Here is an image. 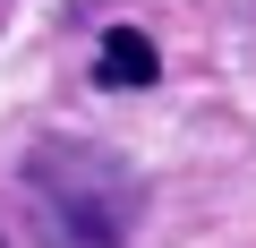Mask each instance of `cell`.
Masks as SVG:
<instances>
[{"label": "cell", "mask_w": 256, "mask_h": 248, "mask_svg": "<svg viewBox=\"0 0 256 248\" xmlns=\"http://www.w3.org/2000/svg\"><path fill=\"white\" fill-rule=\"evenodd\" d=\"M26 205L43 248H128L137 231V171L94 146H52L26 163Z\"/></svg>", "instance_id": "6da1fadb"}, {"label": "cell", "mask_w": 256, "mask_h": 248, "mask_svg": "<svg viewBox=\"0 0 256 248\" xmlns=\"http://www.w3.org/2000/svg\"><path fill=\"white\" fill-rule=\"evenodd\" d=\"M154 77H162V52H154V35H146V26H111V35L94 43V86L137 94V86H154Z\"/></svg>", "instance_id": "7a4b0ae2"}]
</instances>
